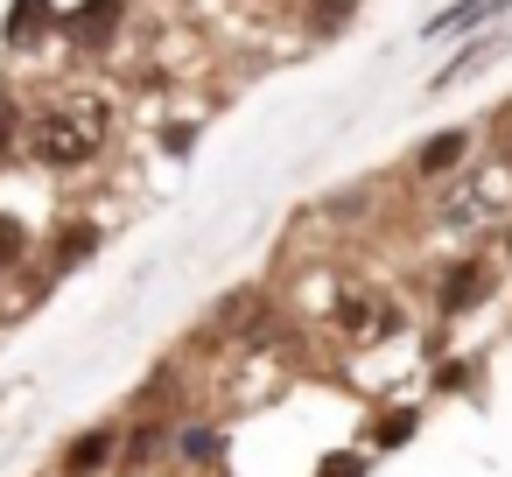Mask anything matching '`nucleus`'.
<instances>
[{
	"label": "nucleus",
	"instance_id": "obj_7",
	"mask_svg": "<svg viewBox=\"0 0 512 477\" xmlns=\"http://www.w3.org/2000/svg\"><path fill=\"white\" fill-rule=\"evenodd\" d=\"M50 29H57V8H50V0H15L8 22H0V43H8L15 57H29L36 43H50Z\"/></svg>",
	"mask_w": 512,
	"mask_h": 477
},
{
	"label": "nucleus",
	"instance_id": "obj_4",
	"mask_svg": "<svg viewBox=\"0 0 512 477\" xmlns=\"http://www.w3.org/2000/svg\"><path fill=\"white\" fill-rule=\"evenodd\" d=\"M470 155H477V134H470V127H442V134H428V141L407 155V169H414V183H449Z\"/></svg>",
	"mask_w": 512,
	"mask_h": 477
},
{
	"label": "nucleus",
	"instance_id": "obj_10",
	"mask_svg": "<svg viewBox=\"0 0 512 477\" xmlns=\"http://www.w3.org/2000/svg\"><path fill=\"white\" fill-rule=\"evenodd\" d=\"M498 50H505V43H463V50H456V64H442V71L428 78V92H449V85H463V78L491 71V64H498Z\"/></svg>",
	"mask_w": 512,
	"mask_h": 477
},
{
	"label": "nucleus",
	"instance_id": "obj_13",
	"mask_svg": "<svg viewBox=\"0 0 512 477\" xmlns=\"http://www.w3.org/2000/svg\"><path fill=\"white\" fill-rule=\"evenodd\" d=\"M414 428H421V414H414V407H393V414H379V428H372V449H400Z\"/></svg>",
	"mask_w": 512,
	"mask_h": 477
},
{
	"label": "nucleus",
	"instance_id": "obj_18",
	"mask_svg": "<svg viewBox=\"0 0 512 477\" xmlns=\"http://www.w3.org/2000/svg\"><path fill=\"white\" fill-rule=\"evenodd\" d=\"M253 8H267V0H253Z\"/></svg>",
	"mask_w": 512,
	"mask_h": 477
},
{
	"label": "nucleus",
	"instance_id": "obj_9",
	"mask_svg": "<svg viewBox=\"0 0 512 477\" xmlns=\"http://www.w3.org/2000/svg\"><path fill=\"white\" fill-rule=\"evenodd\" d=\"M29 253H36V225H29L22 211H0V281L22 274V267H29Z\"/></svg>",
	"mask_w": 512,
	"mask_h": 477
},
{
	"label": "nucleus",
	"instance_id": "obj_16",
	"mask_svg": "<svg viewBox=\"0 0 512 477\" xmlns=\"http://www.w3.org/2000/svg\"><path fill=\"white\" fill-rule=\"evenodd\" d=\"M162 148H169V155H190V148H197V127H169Z\"/></svg>",
	"mask_w": 512,
	"mask_h": 477
},
{
	"label": "nucleus",
	"instance_id": "obj_6",
	"mask_svg": "<svg viewBox=\"0 0 512 477\" xmlns=\"http://www.w3.org/2000/svg\"><path fill=\"white\" fill-rule=\"evenodd\" d=\"M113 463H120V428H85V435H71V449L57 456L64 477H99V470H113Z\"/></svg>",
	"mask_w": 512,
	"mask_h": 477
},
{
	"label": "nucleus",
	"instance_id": "obj_12",
	"mask_svg": "<svg viewBox=\"0 0 512 477\" xmlns=\"http://www.w3.org/2000/svg\"><path fill=\"white\" fill-rule=\"evenodd\" d=\"M15 155H22V99L0 92V169H8Z\"/></svg>",
	"mask_w": 512,
	"mask_h": 477
},
{
	"label": "nucleus",
	"instance_id": "obj_1",
	"mask_svg": "<svg viewBox=\"0 0 512 477\" xmlns=\"http://www.w3.org/2000/svg\"><path fill=\"white\" fill-rule=\"evenodd\" d=\"M113 141V113L106 99L92 92H57L43 106H22V155L43 169V176H78L106 155Z\"/></svg>",
	"mask_w": 512,
	"mask_h": 477
},
{
	"label": "nucleus",
	"instance_id": "obj_14",
	"mask_svg": "<svg viewBox=\"0 0 512 477\" xmlns=\"http://www.w3.org/2000/svg\"><path fill=\"white\" fill-rule=\"evenodd\" d=\"M316 477H365V456H358V449H337V456L316 463Z\"/></svg>",
	"mask_w": 512,
	"mask_h": 477
},
{
	"label": "nucleus",
	"instance_id": "obj_2",
	"mask_svg": "<svg viewBox=\"0 0 512 477\" xmlns=\"http://www.w3.org/2000/svg\"><path fill=\"white\" fill-rule=\"evenodd\" d=\"M57 29H64V43L78 57H106L120 43V29H127V0H78L71 15H57Z\"/></svg>",
	"mask_w": 512,
	"mask_h": 477
},
{
	"label": "nucleus",
	"instance_id": "obj_17",
	"mask_svg": "<svg viewBox=\"0 0 512 477\" xmlns=\"http://www.w3.org/2000/svg\"><path fill=\"white\" fill-rule=\"evenodd\" d=\"M505 253H512V218H505Z\"/></svg>",
	"mask_w": 512,
	"mask_h": 477
},
{
	"label": "nucleus",
	"instance_id": "obj_8",
	"mask_svg": "<svg viewBox=\"0 0 512 477\" xmlns=\"http://www.w3.org/2000/svg\"><path fill=\"white\" fill-rule=\"evenodd\" d=\"M498 15H512V0H456V8L428 15L421 36H463V29H484V22H498Z\"/></svg>",
	"mask_w": 512,
	"mask_h": 477
},
{
	"label": "nucleus",
	"instance_id": "obj_5",
	"mask_svg": "<svg viewBox=\"0 0 512 477\" xmlns=\"http://www.w3.org/2000/svg\"><path fill=\"white\" fill-rule=\"evenodd\" d=\"M99 246H106V225H99V218H64V232H57V239H50V253H43V281H57V274H71V267H85Z\"/></svg>",
	"mask_w": 512,
	"mask_h": 477
},
{
	"label": "nucleus",
	"instance_id": "obj_15",
	"mask_svg": "<svg viewBox=\"0 0 512 477\" xmlns=\"http://www.w3.org/2000/svg\"><path fill=\"white\" fill-rule=\"evenodd\" d=\"M435 386H442V393H456V386H470V365H463V358H449V365H435Z\"/></svg>",
	"mask_w": 512,
	"mask_h": 477
},
{
	"label": "nucleus",
	"instance_id": "obj_11",
	"mask_svg": "<svg viewBox=\"0 0 512 477\" xmlns=\"http://www.w3.org/2000/svg\"><path fill=\"white\" fill-rule=\"evenodd\" d=\"M225 456V435L211 428V421H190V428H176V463H197V470H211Z\"/></svg>",
	"mask_w": 512,
	"mask_h": 477
},
{
	"label": "nucleus",
	"instance_id": "obj_3",
	"mask_svg": "<svg viewBox=\"0 0 512 477\" xmlns=\"http://www.w3.org/2000/svg\"><path fill=\"white\" fill-rule=\"evenodd\" d=\"M491 295H498V274H491V260H449V267H442V281H435V309H442V316L484 309Z\"/></svg>",
	"mask_w": 512,
	"mask_h": 477
}]
</instances>
